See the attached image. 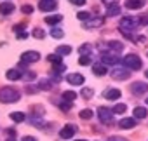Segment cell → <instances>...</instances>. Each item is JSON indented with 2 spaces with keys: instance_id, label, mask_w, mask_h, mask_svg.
<instances>
[{
  "instance_id": "f546056e",
  "label": "cell",
  "mask_w": 148,
  "mask_h": 141,
  "mask_svg": "<svg viewBox=\"0 0 148 141\" xmlns=\"http://www.w3.org/2000/svg\"><path fill=\"white\" fill-rule=\"evenodd\" d=\"M80 118H84V120H89V118H92V110H89V108L82 110V112H80Z\"/></svg>"
},
{
  "instance_id": "7402d4cb",
  "label": "cell",
  "mask_w": 148,
  "mask_h": 141,
  "mask_svg": "<svg viewBox=\"0 0 148 141\" xmlns=\"http://www.w3.org/2000/svg\"><path fill=\"white\" fill-rule=\"evenodd\" d=\"M11 120H14V122H25L26 120V115L23 112H12L11 113Z\"/></svg>"
},
{
  "instance_id": "bcb514c9",
  "label": "cell",
  "mask_w": 148,
  "mask_h": 141,
  "mask_svg": "<svg viewBox=\"0 0 148 141\" xmlns=\"http://www.w3.org/2000/svg\"><path fill=\"white\" fill-rule=\"evenodd\" d=\"M145 75H146V79H148V70H146V73H145Z\"/></svg>"
},
{
  "instance_id": "277c9868",
  "label": "cell",
  "mask_w": 148,
  "mask_h": 141,
  "mask_svg": "<svg viewBox=\"0 0 148 141\" xmlns=\"http://www.w3.org/2000/svg\"><path fill=\"white\" fill-rule=\"evenodd\" d=\"M110 75H112V79H115V80H127L129 77H131V72H129V68H120V66H117V68H113V70H110Z\"/></svg>"
},
{
  "instance_id": "484cf974",
  "label": "cell",
  "mask_w": 148,
  "mask_h": 141,
  "mask_svg": "<svg viewBox=\"0 0 148 141\" xmlns=\"http://www.w3.org/2000/svg\"><path fill=\"white\" fill-rule=\"evenodd\" d=\"M51 37H52V38H63V37H64V31H63L61 28H52V30H51Z\"/></svg>"
},
{
  "instance_id": "60d3db41",
  "label": "cell",
  "mask_w": 148,
  "mask_h": 141,
  "mask_svg": "<svg viewBox=\"0 0 148 141\" xmlns=\"http://www.w3.org/2000/svg\"><path fill=\"white\" fill-rule=\"evenodd\" d=\"M18 35V38H28V33L26 31H21V33H16Z\"/></svg>"
},
{
  "instance_id": "3957f363",
  "label": "cell",
  "mask_w": 148,
  "mask_h": 141,
  "mask_svg": "<svg viewBox=\"0 0 148 141\" xmlns=\"http://www.w3.org/2000/svg\"><path fill=\"white\" fill-rule=\"evenodd\" d=\"M122 64H124L125 68H129V70H139V68L143 66L141 59H139L136 54H127V56L122 59Z\"/></svg>"
},
{
  "instance_id": "44dd1931",
  "label": "cell",
  "mask_w": 148,
  "mask_h": 141,
  "mask_svg": "<svg viewBox=\"0 0 148 141\" xmlns=\"http://www.w3.org/2000/svg\"><path fill=\"white\" fill-rule=\"evenodd\" d=\"M134 118H139V120L146 118V110L143 106H136L134 108Z\"/></svg>"
},
{
  "instance_id": "74e56055",
  "label": "cell",
  "mask_w": 148,
  "mask_h": 141,
  "mask_svg": "<svg viewBox=\"0 0 148 141\" xmlns=\"http://www.w3.org/2000/svg\"><path fill=\"white\" fill-rule=\"evenodd\" d=\"M35 77H37L35 72H28V73H25V79H26V80H35Z\"/></svg>"
},
{
  "instance_id": "52a82bcc",
  "label": "cell",
  "mask_w": 148,
  "mask_h": 141,
  "mask_svg": "<svg viewBox=\"0 0 148 141\" xmlns=\"http://www.w3.org/2000/svg\"><path fill=\"white\" fill-rule=\"evenodd\" d=\"M38 59H40V54H38L37 51H26V52L21 54V61L26 63V64H30V63H37Z\"/></svg>"
},
{
  "instance_id": "4316f807",
  "label": "cell",
  "mask_w": 148,
  "mask_h": 141,
  "mask_svg": "<svg viewBox=\"0 0 148 141\" xmlns=\"http://www.w3.org/2000/svg\"><path fill=\"white\" fill-rule=\"evenodd\" d=\"M77 98V92H73V91H64L63 92V99L64 101H73Z\"/></svg>"
},
{
  "instance_id": "8d00e7d4",
  "label": "cell",
  "mask_w": 148,
  "mask_h": 141,
  "mask_svg": "<svg viewBox=\"0 0 148 141\" xmlns=\"http://www.w3.org/2000/svg\"><path fill=\"white\" fill-rule=\"evenodd\" d=\"M21 12H23V14H32V12H33V7H32V5H23V7H21Z\"/></svg>"
},
{
  "instance_id": "7bdbcfd3",
  "label": "cell",
  "mask_w": 148,
  "mask_h": 141,
  "mask_svg": "<svg viewBox=\"0 0 148 141\" xmlns=\"http://www.w3.org/2000/svg\"><path fill=\"white\" fill-rule=\"evenodd\" d=\"M108 141H127V139H124V138H117V136H113V138H110Z\"/></svg>"
},
{
  "instance_id": "f6af8a7d",
  "label": "cell",
  "mask_w": 148,
  "mask_h": 141,
  "mask_svg": "<svg viewBox=\"0 0 148 141\" xmlns=\"http://www.w3.org/2000/svg\"><path fill=\"white\" fill-rule=\"evenodd\" d=\"M5 141H16V139H14V138H9V139H5Z\"/></svg>"
},
{
  "instance_id": "ba28073f",
  "label": "cell",
  "mask_w": 148,
  "mask_h": 141,
  "mask_svg": "<svg viewBox=\"0 0 148 141\" xmlns=\"http://www.w3.org/2000/svg\"><path fill=\"white\" fill-rule=\"evenodd\" d=\"M56 7H58V2H56V0H40V2H38V9L44 11V12L54 11Z\"/></svg>"
},
{
  "instance_id": "d6986e66",
  "label": "cell",
  "mask_w": 148,
  "mask_h": 141,
  "mask_svg": "<svg viewBox=\"0 0 148 141\" xmlns=\"http://www.w3.org/2000/svg\"><path fill=\"white\" fill-rule=\"evenodd\" d=\"M103 25V18H92V19H87L86 21V28L91 30V28H96V26H101Z\"/></svg>"
},
{
  "instance_id": "f1b7e54d",
  "label": "cell",
  "mask_w": 148,
  "mask_h": 141,
  "mask_svg": "<svg viewBox=\"0 0 148 141\" xmlns=\"http://www.w3.org/2000/svg\"><path fill=\"white\" fill-rule=\"evenodd\" d=\"M38 89H42V91H49V89H52V84H51L49 80H40V82H38Z\"/></svg>"
},
{
  "instance_id": "836d02e7",
  "label": "cell",
  "mask_w": 148,
  "mask_h": 141,
  "mask_svg": "<svg viewBox=\"0 0 148 141\" xmlns=\"http://www.w3.org/2000/svg\"><path fill=\"white\" fill-rule=\"evenodd\" d=\"M79 64H82V66L91 64V57H89V56H80V57H79Z\"/></svg>"
},
{
  "instance_id": "e0dca14e",
  "label": "cell",
  "mask_w": 148,
  "mask_h": 141,
  "mask_svg": "<svg viewBox=\"0 0 148 141\" xmlns=\"http://www.w3.org/2000/svg\"><path fill=\"white\" fill-rule=\"evenodd\" d=\"M143 5H145V0H127V2H125V7L131 9V11H134V9H141Z\"/></svg>"
},
{
  "instance_id": "ee69618b",
  "label": "cell",
  "mask_w": 148,
  "mask_h": 141,
  "mask_svg": "<svg viewBox=\"0 0 148 141\" xmlns=\"http://www.w3.org/2000/svg\"><path fill=\"white\" fill-rule=\"evenodd\" d=\"M7 134H9V136H12V138H14V136H16V131H14V129H9V131H7Z\"/></svg>"
},
{
  "instance_id": "cb8c5ba5",
  "label": "cell",
  "mask_w": 148,
  "mask_h": 141,
  "mask_svg": "<svg viewBox=\"0 0 148 141\" xmlns=\"http://www.w3.org/2000/svg\"><path fill=\"white\" fill-rule=\"evenodd\" d=\"M70 52H71V47L70 45H59L58 51H56V54H59V56H68Z\"/></svg>"
},
{
  "instance_id": "c3c4849f",
  "label": "cell",
  "mask_w": 148,
  "mask_h": 141,
  "mask_svg": "<svg viewBox=\"0 0 148 141\" xmlns=\"http://www.w3.org/2000/svg\"><path fill=\"white\" fill-rule=\"evenodd\" d=\"M77 141H86V139H77Z\"/></svg>"
},
{
  "instance_id": "5bb4252c",
  "label": "cell",
  "mask_w": 148,
  "mask_h": 141,
  "mask_svg": "<svg viewBox=\"0 0 148 141\" xmlns=\"http://www.w3.org/2000/svg\"><path fill=\"white\" fill-rule=\"evenodd\" d=\"M119 127H120V129H132V127H136V118H127V117H124V118L119 122Z\"/></svg>"
},
{
  "instance_id": "ac0fdd59",
  "label": "cell",
  "mask_w": 148,
  "mask_h": 141,
  "mask_svg": "<svg viewBox=\"0 0 148 141\" xmlns=\"http://www.w3.org/2000/svg\"><path fill=\"white\" fill-rule=\"evenodd\" d=\"M106 72H108V70H106L105 64H94V66H92V73H94L96 77H105Z\"/></svg>"
},
{
  "instance_id": "d590c367",
  "label": "cell",
  "mask_w": 148,
  "mask_h": 141,
  "mask_svg": "<svg viewBox=\"0 0 148 141\" xmlns=\"http://www.w3.org/2000/svg\"><path fill=\"white\" fill-rule=\"evenodd\" d=\"M44 35H45V33H44L40 28H35V30H33V37H35V38H44Z\"/></svg>"
},
{
  "instance_id": "ab89813d",
  "label": "cell",
  "mask_w": 148,
  "mask_h": 141,
  "mask_svg": "<svg viewBox=\"0 0 148 141\" xmlns=\"http://www.w3.org/2000/svg\"><path fill=\"white\" fill-rule=\"evenodd\" d=\"M139 23H141V25H148V14L141 16V18H139Z\"/></svg>"
},
{
  "instance_id": "5b68a950",
  "label": "cell",
  "mask_w": 148,
  "mask_h": 141,
  "mask_svg": "<svg viewBox=\"0 0 148 141\" xmlns=\"http://www.w3.org/2000/svg\"><path fill=\"white\" fill-rule=\"evenodd\" d=\"M98 117H99V120H101L105 125L113 124V112H112L110 108H105V106L98 108Z\"/></svg>"
},
{
  "instance_id": "7dc6e473",
  "label": "cell",
  "mask_w": 148,
  "mask_h": 141,
  "mask_svg": "<svg viewBox=\"0 0 148 141\" xmlns=\"http://www.w3.org/2000/svg\"><path fill=\"white\" fill-rule=\"evenodd\" d=\"M145 103H146V105H148V98H146V99H145Z\"/></svg>"
},
{
  "instance_id": "83f0119b",
  "label": "cell",
  "mask_w": 148,
  "mask_h": 141,
  "mask_svg": "<svg viewBox=\"0 0 148 141\" xmlns=\"http://www.w3.org/2000/svg\"><path fill=\"white\" fill-rule=\"evenodd\" d=\"M80 94H82V98H84V99H91V98H92V94H94V91H92V89H89V87H82V92H80Z\"/></svg>"
},
{
  "instance_id": "2e32d148",
  "label": "cell",
  "mask_w": 148,
  "mask_h": 141,
  "mask_svg": "<svg viewBox=\"0 0 148 141\" xmlns=\"http://www.w3.org/2000/svg\"><path fill=\"white\" fill-rule=\"evenodd\" d=\"M120 94H122V92H120L119 89H106V91H105V98H106V99H110V101L119 99V98H120Z\"/></svg>"
},
{
  "instance_id": "f35d334b",
  "label": "cell",
  "mask_w": 148,
  "mask_h": 141,
  "mask_svg": "<svg viewBox=\"0 0 148 141\" xmlns=\"http://www.w3.org/2000/svg\"><path fill=\"white\" fill-rule=\"evenodd\" d=\"M70 2H71V4H75V5H84L87 0H70Z\"/></svg>"
},
{
  "instance_id": "9a60e30c",
  "label": "cell",
  "mask_w": 148,
  "mask_h": 141,
  "mask_svg": "<svg viewBox=\"0 0 148 141\" xmlns=\"http://www.w3.org/2000/svg\"><path fill=\"white\" fill-rule=\"evenodd\" d=\"M5 77H7V80H19V79H23V73L16 68H11V70H7Z\"/></svg>"
},
{
  "instance_id": "9c48e42d",
  "label": "cell",
  "mask_w": 148,
  "mask_h": 141,
  "mask_svg": "<svg viewBox=\"0 0 148 141\" xmlns=\"http://www.w3.org/2000/svg\"><path fill=\"white\" fill-rule=\"evenodd\" d=\"M66 80H68V84H71V86H82V84L86 82L84 75H80V73H68V75H66Z\"/></svg>"
},
{
  "instance_id": "7c38bea8",
  "label": "cell",
  "mask_w": 148,
  "mask_h": 141,
  "mask_svg": "<svg viewBox=\"0 0 148 141\" xmlns=\"http://www.w3.org/2000/svg\"><path fill=\"white\" fill-rule=\"evenodd\" d=\"M14 9H16L14 2H2V4H0V14H2V16L12 14V12H14Z\"/></svg>"
},
{
  "instance_id": "8992f818",
  "label": "cell",
  "mask_w": 148,
  "mask_h": 141,
  "mask_svg": "<svg viewBox=\"0 0 148 141\" xmlns=\"http://www.w3.org/2000/svg\"><path fill=\"white\" fill-rule=\"evenodd\" d=\"M75 132H77V125L68 124V125H64V127L59 131V136H61V139H70V138L75 136Z\"/></svg>"
},
{
  "instance_id": "b9f144b4",
  "label": "cell",
  "mask_w": 148,
  "mask_h": 141,
  "mask_svg": "<svg viewBox=\"0 0 148 141\" xmlns=\"http://www.w3.org/2000/svg\"><path fill=\"white\" fill-rule=\"evenodd\" d=\"M23 141H37V138H33V136H25Z\"/></svg>"
},
{
  "instance_id": "681fc988",
  "label": "cell",
  "mask_w": 148,
  "mask_h": 141,
  "mask_svg": "<svg viewBox=\"0 0 148 141\" xmlns=\"http://www.w3.org/2000/svg\"><path fill=\"white\" fill-rule=\"evenodd\" d=\"M106 2H108V4H110V0H106Z\"/></svg>"
},
{
  "instance_id": "603a6c76",
  "label": "cell",
  "mask_w": 148,
  "mask_h": 141,
  "mask_svg": "<svg viewBox=\"0 0 148 141\" xmlns=\"http://www.w3.org/2000/svg\"><path fill=\"white\" fill-rule=\"evenodd\" d=\"M61 19H63L61 14H54V16H47V18H45V23H47V25H58Z\"/></svg>"
},
{
  "instance_id": "4fadbf2b",
  "label": "cell",
  "mask_w": 148,
  "mask_h": 141,
  "mask_svg": "<svg viewBox=\"0 0 148 141\" xmlns=\"http://www.w3.org/2000/svg\"><path fill=\"white\" fill-rule=\"evenodd\" d=\"M120 14V5L117 2H110L108 4V11H106V16L108 18H113V16H119Z\"/></svg>"
},
{
  "instance_id": "d4e9b609",
  "label": "cell",
  "mask_w": 148,
  "mask_h": 141,
  "mask_svg": "<svg viewBox=\"0 0 148 141\" xmlns=\"http://www.w3.org/2000/svg\"><path fill=\"white\" fill-rule=\"evenodd\" d=\"M125 110H127V106H125L124 103H119V105H115V106L112 108V112H113V113H119V115L125 113Z\"/></svg>"
},
{
  "instance_id": "1f68e13d",
  "label": "cell",
  "mask_w": 148,
  "mask_h": 141,
  "mask_svg": "<svg viewBox=\"0 0 148 141\" xmlns=\"http://www.w3.org/2000/svg\"><path fill=\"white\" fill-rule=\"evenodd\" d=\"M58 105H59V108H61L63 112H68V110L71 108V101H64V99H63V101H59Z\"/></svg>"
},
{
  "instance_id": "d6a6232c",
  "label": "cell",
  "mask_w": 148,
  "mask_h": 141,
  "mask_svg": "<svg viewBox=\"0 0 148 141\" xmlns=\"http://www.w3.org/2000/svg\"><path fill=\"white\" fill-rule=\"evenodd\" d=\"M47 59H49V61H52V63H56V64H59V63H61V56H59V54H49V56H47Z\"/></svg>"
},
{
  "instance_id": "7a4b0ae2",
  "label": "cell",
  "mask_w": 148,
  "mask_h": 141,
  "mask_svg": "<svg viewBox=\"0 0 148 141\" xmlns=\"http://www.w3.org/2000/svg\"><path fill=\"white\" fill-rule=\"evenodd\" d=\"M19 92L12 87H2L0 89V103H18L19 101Z\"/></svg>"
},
{
  "instance_id": "ffe728a7",
  "label": "cell",
  "mask_w": 148,
  "mask_h": 141,
  "mask_svg": "<svg viewBox=\"0 0 148 141\" xmlns=\"http://www.w3.org/2000/svg\"><path fill=\"white\" fill-rule=\"evenodd\" d=\"M106 45H108L110 51H115V52H122L124 51V44H120L119 40H110Z\"/></svg>"
},
{
  "instance_id": "6da1fadb",
  "label": "cell",
  "mask_w": 148,
  "mask_h": 141,
  "mask_svg": "<svg viewBox=\"0 0 148 141\" xmlns=\"http://www.w3.org/2000/svg\"><path fill=\"white\" fill-rule=\"evenodd\" d=\"M138 25H141L138 18L124 16V19L120 21V33H122V35H125L127 38H132V40H136V38H134V37H132L129 31H131V30H136V28H138Z\"/></svg>"
},
{
  "instance_id": "8fae6325",
  "label": "cell",
  "mask_w": 148,
  "mask_h": 141,
  "mask_svg": "<svg viewBox=\"0 0 148 141\" xmlns=\"http://www.w3.org/2000/svg\"><path fill=\"white\" fill-rule=\"evenodd\" d=\"M131 91H132V94H145V92H148V84H145V82H134L132 86H131Z\"/></svg>"
},
{
  "instance_id": "e575fe53",
  "label": "cell",
  "mask_w": 148,
  "mask_h": 141,
  "mask_svg": "<svg viewBox=\"0 0 148 141\" xmlns=\"http://www.w3.org/2000/svg\"><path fill=\"white\" fill-rule=\"evenodd\" d=\"M77 18H79L80 21H87V19H91V14H89V12H79Z\"/></svg>"
},
{
  "instance_id": "4dcf8cb0",
  "label": "cell",
  "mask_w": 148,
  "mask_h": 141,
  "mask_svg": "<svg viewBox=\"0 0 148 141\" xmlns=\"http://www.w3.org/2000/svg\"><path fill=\"white\" fill-rule=\"evenodd\" d=\"M89 52H91V44L80 45V56H89Z\"/></svg>"
},
{
  "instance_id": "30bf717a",
  "label": "cell",
  "mask_w": 148,
  "mask_h": 141,
  "mask_svg": "<svg viewBox=\"0 0 148 141\" xmlns=\"http://www.w3.org/2000/svg\"><path fill=\"white\" fill-rule=\"evenodd\" d=\"M101 61H103V64H119L122 59H120L119 56H115V54L105 52V54H101Z\"/></svg>"
}]
</instances>
